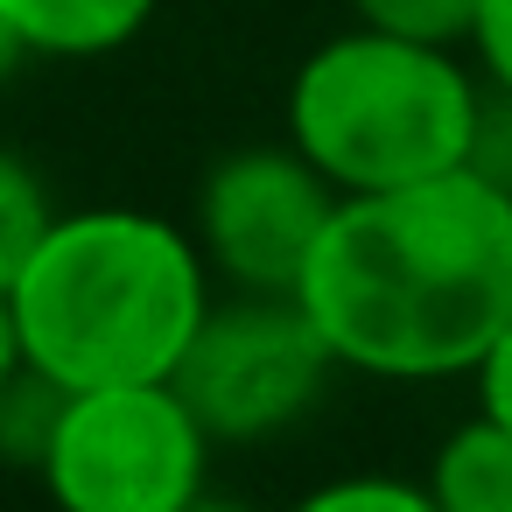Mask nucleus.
<instances>
[{
  "mask_svg": "<svg viewBox=\"0 0 512 512\" xmlns=\"http://www.w3.org/2000/svg\"><path fill=\"white\" fill-rule=\"evenodd\" d=\"M295 302L365 379H470L512 323V190L470 162L428 183L337 197Z\"/></svg>",
  "mask_w": 512,
  "mask_h": 512,
  "instance_id": "1",
  "label": "nucleus"
},
{
  "mask_svg": "<svg viewBox=\"0 0 512 512\" xmlns=\"http://www.w3.org/2000/svg\"><path fill=\"white\" fill-rule=\"evenodd\" d=\"M8 309L22 358L64 393L169 379L211 309V260L155 211H57Z\"/></svg>",
  "mask_w": 512,
  "mask_h": 512,
  "instance_id": "2",
  "label": "nucleus"
},
{
  "mask_svg": "<svg viewBox=\"0 0 512 512\" xmlns=\"http://www.w3.org/2000/svg\"><path fill=\"white\" fill-rule=\"evenodd\" d=\"M484 85L442 43L344 29L302 57L288 85V141L330 176L337 197L428 183L470 162Z\"/></svg>",
  "mask_w": 512,
  "mask_h": 512,
  "instance_id": "3",
  "label": "nucleus"
},
{
  "mask_svg": "<svg viewBox=\"0 0 512 512\" xmlns=\"http://www.w3.org/2000/svg\"><path fill=\"white\" fill-rule=\"evenodd\" d=\"M211 428L190 414L176 379L78 386L36 463L57 512H183L204 498Z\"/></svg>",
  "mask_w": 512,
  "mask_h": 512,
  "instance_id": "4",
  "label": "nucleus"
},
{
  "mask_svg": "<svg viewBox=\"0 0 512 512\" xmlns=\"http://www.w3.org/2000/svg\"><path fill=\"white\" fill-rule=\"evenodd\" d=\"M330 372H337V358L295 295L239 288L232 302L211 295V309L169 379L190 400V414L211 428V442H267L323 400Z\"/></svg>",
  "mask_w": 512,
  "mask_h": 512,
  "instance_id": "5",
  "label": "nucleus"
},
{
  "mask_svg": "<svg viewBox=\"0 0 512 512\" xmlns=\"http://www.w3.org/2000/svg\"><path fill=\"white\" fill-rule=\"evenodd\" d=\"M330 211H337V190L295 141L239 148V155L211 162L190 232L218 281H232L246 295H295Z\"/></svg>",
  "mask_w": 512,
  "mask_h": 512,
  "instance_id": "6",
  "label": "nucleus"
},
{
  "mask_svg": "<svg viewBox=\"0 0 512 512\" xmlns=\"http://www.w3.org/2000/svg\"><path fill=\"white\" fill-rule=\"evenodd\" d=\"M155 8L162 0H0V15L15 22L29 57H57V64L127 50L155 22Z\"/></svg>",
  "mask_w": 512,
  "mask_h": 512,
  "instance_id": "7",
  "label": "nucleus"
},
{
  "mask_svg": "<svg viewBox=\"0 0 512 512\" xmlns=\"http://www.w3.org/2000/svg\"><path fill=\"white\" fill-rule=\"evenodd\" d=\"M421 484L442 512H512V428L477 407L463 428L442 435Z\"/></svg>",
  "mask_w": 512,
  "mask_h": 512,
  "instance_id": "8",
  "label": "nucleus"
},
{
  "mask_svg": "<svg viewBox=\"0 0 512 512\" xmlns=\"http://www.w3.org/2000/svg\"><path fill=\"white\" fill-rule=\"evenodd\" d=\"M50 225H57V204H50L43 176L22 155L0 148V295L22 281V267H29V253L43 246Z\"/></svg>",
  "mask_w": 512,
  "mask_h": 512,
  "instance_id": "9",
  "label": "nucleus"
},
{
  "mask_svg": "<svg viewBox=\"0 0 512 512\" xmlns=\"http://www.w3.org/2000/svg\"><path fill=\"white\" fill-rule=\"evenodd\" d=\"M64 414V386L43 379L36 365H22L8 386H0V463L15 470H36L43 449H50V428Z\"/></svg>",
  "mask_w": 512,
  "mask_h": 512,
  "instance_id": "10",
  "label": "nucleus"
},
{
  "mask_svg": "<svg viewBox=\"0 0 512 512\" xmlns=\"http://www.w3.org/2000/svg\"><path fill=\"white\" fill-rule=\"evenodd\" d=\"M351 15H358L365 29L456 50V43H470V29H477V0H351Z\"/></svg>",
  "mask_w": 512,
  "mask_h": 512,
  "instance_id": "11",
  "label": "nucleus"
},
{
  "mask_svg": "<svg viewBox=\"0 0 512 512\" xmlns=\"http://www.w3.org/2000/svg\"><path fill=\"white\" fill-rule=\"evenodd\" d=\"M288 512H442V505L428 498V484H407V477H379V470H365V477H330V484L302 491Z\"/></svg>",
  "mask_w": 512,
  "mask_h": 512,
  "instance_id": "12",
  "label": "nucleus"
},
{
  "mask_svg": "<svg viewBox=\"0 0 512 512\" xmlns=\"http://www.w3.org/2000/svg\"><path fill=\"white\" fill-rule=\"evenodd\" d=\"M470 57H477L484 85L512 99V0H477V29H470Z\"/></svg>",
  "mask_w": 512,
  "mask_h": 512,
  "instance_id": "13",
  "label": "nucleus"
},
{
  "mask_svg": "<svg viewBox=\"0 0 512 512\" xmlns=\"http://www.w3.org/2000/svg\"><path fill=\"white\" fill-rule=\"evenodd\" d=\"M470 169L491 176L498 190H512V99L505 92H484V120H477V141H470Z\"/></svg>",
  "mask_w": 512,
  "mask_h": 512,
  "instance_id": "14",
  "label": "nucleus"
},
{
  "mask_svg": "<svg viewBox=\"0 0 512 512\" xmlns=\"http://www.w3.org/2000/svg\"><path fill=\"white\" fill-rule=\"evenodd\" d=\"M470 379H477V407L498 414V421L512 428V323L498 330V344L484 351V365H477Z\"/></svg>",
  "mask_w": 512,
  "mask_h": 512,
  "instance_id": "15",
  "label": "nucleus"
},
{
  "mask_svg": "<svg viewBox=\"0 0 512 512\" xmlns=\"http://www.w3.org/2000/svg\"><path fill=\"white\" fill-rule=\"evenodd\" d=\"M22 365H29V358H22V330H15V309H8V295H0V386H8Z\"/></svg>",
  "mask_w": 512,
  "mask_h": 512,
  "instance_id": "16",
  "label": "nucleus"
},
{
  "mask_svg": "<svg viewBox=\"0 0 512 512\" xmlns=\"http://www.w3.org/2000/svg\"><path fill=\"white\" fill-rule=\"evenodd\" d=\"M22 64H29V43L15 36V22H8V15H0V78H15Z\"/></svg>",
  "mask_w": 512,
  "mask_h": 512,
  "instance_id": "17",
  "label": "nucleus"
},
{
  "mask_svg": "<svg viewBox=\"0 0 512 512\" xmlns=\"http://www.w3.org/2000/svg\"><path fill=\"white\" fill-rule=\"evenodd\" d=\"M183 512H253V505H239V498H211V491H204V498H190Z\"/></svg>",
  "mask_w": 512,
  "mask_h": 512,
  "instance_id": "18",
  "label": "nucleus"
}]
</instances>
